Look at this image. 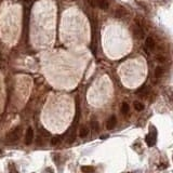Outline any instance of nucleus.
Masks as SVG:
<instances>
[{"instance_id":"nucleus-1","label":"nucleus","mask_w":173,"mask_h":173,"mask_svg":"<svg viewBox=\"0 0 173 173\" xmlns=\"http://www.w3.org/2000/svg\"><path fill=\"white\" fill-rule=\"evenodd\" d=\"M156 140H157V131L154 128H151V132L145 137V142H146V144H147L148 146H154L155 143H156Z\"/></svg>"},{"instance_id":"nucleus-2","label":"nucleus","mask_w":173,"mask_h":173,"mask_svg":"<svg viewBox=\"0 0 173 173\" xmlns=\"http://www.w3.org/2000/svg\"><path fill=\"white\" fill-rule=\"evenodd\" d=\"M21 133H22V129H21L20 127H17V128L13 129V130L8 134L7 140L10 141V142H15V141H17V140L21 137Z\"/></svg>"},{"instance_id":"nucleus-3","label":"nucleus","mask_w":173,"mask_h":173,"mask_svg":"<svg viewBox=\"0 0 173 173\" xmlns=\"http://www.w3.org/2000/svg\"><path fill=\"white\" fill-rule=\"evenodd\" d=\"M69 132V135L67 137V143L68 144H71L73 142H75V140L77 137V132H76V125H71V130L68 131Z\"/></svg>"},{"instance_id":"nucleus-4","label":"nucleus","mask_w":173,"mask_h":173,"mask_svg":"<svg viewBox=\"0 0 173 173\" xmlns=\"http://www.w3.org/2000/svg\"><path fill=\"white\" fill-rule=\"evenodd\" d=\"M34 130L31 128H28L27 131H26V134H25V144L26 145H30L33 140H34Z\"/></svg>"},{"instance_id":"nucleus-5","label":"nucleus","mask_w":173,"mask_h":173,"mask_svg":"<svg viewBox=\"0 0 173 173\" xmlns=\"http://www.w3.org/2000/svg\"><path fill=\"white\" fill-rule=\"evenodd\" d=\"M145 47H146V51L147 50H154L155 49V47H156V42H155V40L153 39L151 37H147L146 38V40H145Z\"/></svg>"},{"instance_id":"nucleus-6","label":"nucleus","mask_w":173,"mask_h":173,"mask_svg":"<svg viewBox=\"0 0 173 173\" xmlns=\"http://www.w3.org/2000/svg\"><path fill=\"white\" fill-rule=\"evenodd\" d=\"M127 10H125L123 7H119V8L116 9V11H115V15H116V17H118V19H122V17H125V15H127Z\"/></svg>"},{"instance_id":"nucleus-7","label":"nucleus","mask_w":173,"mask_h":173,"mask_svg":"<svg viewBox=\"0 0 173 173\" xmlns=\"http://www.w3.org/2000/svg\"><path fill=\"white\" fill-rule=\"evenodd\" d=\"M116 123H117L116 116H111V117H109V119H108L107 123H106V127H107L108 130H111L113 128L116 127Z\"/></svg>"},{"instance_id":"nucleus-8","label":"nucleus","mask_w":173,"mask_h":173,"mask_svg":"<svg viewBox=\"0 0 173 173\" xmlns=\"http://www.w3.org/2000/svg\"><path fill=\"white\" fill-rule=\"evenodd\" d=\"M97 7L102 10H107L108 7H109V3H108L107 0H97Z\"/></svg>"},{"instance_id":"nucleus-9","label":"nucleus","mask_w":173,"mask_h":173,"mask_svg":"<svg viewBox=\"0 0 173 173\" xmlns=\"http://www.w3.org/2000/svg\"><path fill=\"white\" fill-rule=\"evenodd\" d=\"M89 134V129L87 128V127H81L79 130V136L81 137V139H85V137H87Z\"/></svg>"},{"instance_id":"nucleus-10","label":"nucleus","mask_w":173,"mask_h":173,"mask_svg":"<svg viewBox=\"0 0 173 173\" xmlns=\"http://www.w3.org/2000/svg\"><path fill=\"white\" fill-rule=\"evenodd\" d=\"M81 171L82 173H94V168L91 166H83L81 167Z\"/></svg>"},{"instance_id":"nucleus-11","label":"nucleus","mask_w":173,"mask_h":173,"mask_svg":"<svg viewBox=\"0 0 173 173\" xmlns=\"http://www.w3.org/2000/svg\"><path fill=\"white\" fill-rule=\"evenodd\" d=\"M133 105H134V108H135V111H142L143 109H144V104L139 102V101H135Z\"/></svg>"},{"instance_id":"nucleus-12","label":"nucleus","mask_w":173,"mask_h":173,"mask_svg":"<svg viewBox=\"0 0 173 173\" xmlns=\"http://www.w3.org/2000/svg\"><path fill=\"white\" fill-rule=\"evenodd\" d=\"M162 75H163V68H162L161 66L156 67V69H155V77H156V78H160Z\"/></svg>"},{"instance_id":"nucleus-13","label":"nucleus","mask_w":173,"mask_h":173,"mask_svg":"<svg viewBox=\"0 0 173 173\" xmlns=\"http://www.w3.org/2000/svg\"><path fill=\"white\" fill-rule=\"evenodd\" d=\"M129 109H130V106H129L128 103H122L121 105V113L123 114V115H127V114L129 113Z\"/></svg>"},{"instance_id":"nucleus-14","label":"nucleus","mask_w":173,"mask_h":173,"mask_svg":"<svg viewBox=\"0 0 173 173\" xmlns=\"http://www.w3.org/2000/svg\"><path fill=\"white\" fill-rule=\"evenodd\" d=\"M50 143H51L52 146H56V145H59L61 143V137L60 136H54V137L51 139Z\"/></svg>"},{"instance_id":"nucleus-15","label":"nucleus","mask_w":173,"mask_h":173,"mask_svg":"<svg viewBox=\"0 0 173 173\" xmlns=\"http://www.w3.org/2000/svg\"><path fill=\"white\" fill-rule=\"evenodd\" d=\"M9 173H17L16 168H15L14 163H9Z\"/></svg>"},{"instance_id":"nucleus-16","label":"nucleus","mask_w":173,"mask_h":173,"mask_svg":"<svg viewBox=\"0 0 173 173\" xmlns=\"http://www.w3.org/2000/svg\"><path fill=\"white\" fill-rule=\"evenodd\" d=\"M91 125H92V129L95 131H99V122L97 120H92L91 121Z\"/></svg>"},{"instance_id":"nucleus-17","label":"nucleus","mask_w":173,"mask_h":173,"mask_svg":"<svg viewBox=\"0 0 173 173\" xmlns=\"http://www.w3.org/2000/svg\"><path fill=\"white\" fill-rule=\"evenodd\" d=\"M89 3H90L91 7H93V8H95V7H97V0H88Z\"/></svg>"}]
</instances>
